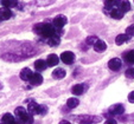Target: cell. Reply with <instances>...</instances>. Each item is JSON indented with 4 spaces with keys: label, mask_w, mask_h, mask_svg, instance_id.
<instances>
[{
    "label": "cell",
    "mask_w": 134,
    "mask_h": 124,
    "mask_svg": "<svg viewBox=\"0 0 134 124\" xmlns=\"http://www.w3.org/2000/svg\"><path fill=\"white\" fill-rule=\"evenodd\" d=\"M35 31L45 38H51L52 35H55V27L51 24H37L35 26Z\"/></svg>",
    "instance_id": "cell-1"
},
{
    "label": "cell",
    "mask_w": 134,
    "mask_h": 124,
    "mask_svg": "<svg viewBox=\"0 0 134 124\" xmlns=\"http://www.w3.org/2000/svg\"><path fill=\"white\" fill-rule=\"evenodd\" d=\"M61 60L64 64H71L75 60V54H74L71 51H65L61 54Z\"/></svg>",
    "instance_id": "cell-2"
},
{
    "label": "cell",
    "mask_w": 134,
    "mask_h": 124,
    "mask_svg": "<svg viewBox=\"0 0 134 124\" xmlns=\"http://www.w3.org/2000/svg\"><path fill=\"white\" fill-rule=\"evenodd\" d=\"M121 66H122V61L119 58H113L108 61V67L111 71H119L121 69Z\"/></svg>",
    "instance_id": "cell-3"
},
{
    "label": "cell",
    "mask_w": 134,
    "mask_h": 124,
    "mask_svg": "<svg viewBox=\"0 0 134 124\" xmlns=\"http://www.w3.org/2000/svg\"><path fill=\"white\" fill-rule=\"evenodd\" d=\"M125 111V108L121 105V104H115V105H111L109 108L108 112L110 115H114V116H119V115H122Z\"/></svg>",
    "instance_id": "cell-4"
},
{
    "label": "cell",
    "mask_w": 134,
    "mask_h": 124,
    "mask_svg": "<svg viewBox=\"0 0 134 124\" xmlns=\"http://www.w3.org/2000/svg\"><path fill=\"white\" fill-rule=\"evenodd\" d=\"M66 23H68V19H66L65 15H57L53 19V26L58 28H62Z\"/></svg>",
    "instance_id": "cell-5"
},
{
    "label": "cell",
    "mask_w": 134,
    "mask_h": 124,
    "mask_svg": "<svg viewBox=\"0 0 134 124\" xmlns=\"http://www.w3.org/2000/svg\"><path fill=\"white\" fill-rule=\"evenodd\" d=\"M29 82L31 83V85L38 86V85H41V84L43 83V77H42L41 73L35 72V73H32V76H31V78H30V80Z\"/></svg>",
    "instance_id": "cell-6"
},
{
    "label": "cell",
    "mask_w": 134,
    "mask_h": 124,
    "mask_svg": "<svg viewBox=\"0 0 134 124\" xmlns=\"http://www.w3.org/2000/svg\"><path fill=\"white\" fill-rule=\"evenodd\" d=\"M118 8H119L122 13H126L131 10V4H129L128 0H119V1H118Z\"/></svg>",
    "instance_id": "cell-7"
},
{
    "label": "cell",
    "mask_w": 134,
    "mask_h": 124,
    "mask_svg": "<svg viewBox=\"0 0 134 124\" xmlns=\"http://www.w3.org/2000/svg\"><path fill=\"white\" fill-rule=\"evenodd\" d=\"M11 17H12V12L10 8H0V20H8Z\"/></svg>",
    "instance_id": "cell-8"
},
{
    "label": "cell",
    "mask_w": 134,
    "mask_h": 124,
    "mask_svg": "<svg viewBox=\"0 0 134 124\" xmlns=\"http://www.w3.org/2000/svg\"><path fill=\"white\" fill-rule=\"evenodd\" d=\"M31 76H32V71H31L29 67H25V69H23V70L20 71V78L23 79L24 82L30 80Z\"/></svg>",
    "instance_id": "cell-9"
},
{
    "label": "cell",
    "mask_w": 134,
    "mask_h": 124,
    "mask_svg": "<svg viewBox=\"0 0 134 124\" xmlns=\"http://www.w3.org/2000/svg\"><path fill=\"white\" fill-rule=\"evenodd\" d=\"M106 48H107V44L101 39H99L94 45V50L96 52H103V51H106Z\"/></svg>",
    "instance_id": "cell-10"
},
{
    "label": "cell",
    "mask_w": 134,
    "mask_h": 124,
    "mask_svg": "<svg viewBox=\"0 0 134 124\" xmlns=\"http://www.w3.org/2000/svg\"><path fill=\"white\" fill-rule=\"evenodd\" d=\"M99 117H94V116H84L80 118V122L84 124H89V123H97L99 122Z\"/></svg>",
    "instance_id": "cell-11"
},
{
    "label": "cell",
    "mask_w": 134,
    "mask_h": 124,
    "mask_svg": "<svg viewBox=\"0 0 134 124\" xmlns=\"http://www.w3.org/2000/svg\"><path fill=\"white\" fill-rule=\"evenodd\" d=\"M65 70L64 69H62V67H58V69H56L55 71L52 72V77L55 79H62V78H64L65 77Z\"/></svg>",
    "instance_id": "cell-12"
},
{
    "label": "cell",
    "mask_w": 134,
    "mask_h": 124,
    "mask_svg": "<svg viewBox=\"0 0 134 124\" xmlns=\"http://www.w3.org/2000/svg\"><path fill=\"white\" fill-rule=\"evenodd\" d=\"M35 67L37 71H44L46 67H48V64H46V60H43V59H38V60L35 61Z\"/></svg>",
    "instance_id": "cell-13"
},
{
    "label": "cell",
    "mask_w": 134,
    "mask_h": 124,
    "mask_svg": "<svg viewBox=\"0 0 134 124\" xmlns=\"http://www.w3.org/2000/svg\"><path fill=\"white\" fill-rule=\"evenodd\" d=\"M38 108H39V105H38L36 102H30V103H29V106H27V112L31 114L32 116L33 115H37L38 114Z\"/></svg>",
    "instance_id": "cell-14"
},
{
    "label": "cell",
    "mask_w": 134,
    "mask_h": 124,
    "mask_svg": "<svg viewBox=\"0 0 134 124\" xmlns=\"http://www.w3.org/2000/svg\"><path fill=\"white\" fill-rule=\"evenodd\" d=\"M58 61H59V59L56 54H50V56L48 57V59H46V64H48V66H56L57 64H58Z\"/></svg>",
    "instance_id": "cell-15"
},
{
    "label": "cell",
    "mask_w": 134,
    "mask_h": 124,
    "mask_svg": "<svg viewBox=\"0 0 134 124\" xmlns=\"http://www.w3.org/2000/svg\"><path fill=\"white\" fill-rule=\"evenodd\" d=\"M110 17L114 18V19L120 20V19H122V17H124V13H122L119 8H114V10L110 11Z\"/></svg>",
    "instance_id": "cell-16"
},
{
    "label": "cell",
    "mask_w": 134,
    "mask_h": 124,
    "mask_svg": "<svg viewBox=\"0 0 134 124\" xmlns=\"http://www.w3.org/2000/svg\"><path fill=\"white\" fill-rule=\"evenodd\" d=\"M14 114H15V116H17L18 118L21 119L26 114H27V111H26V109L25 108H23V106H18L17 109L14 110Z\"/></svg>",
    "instance_id": "cell-17"
},
{
    "label": "cell",
    "mask_w": 134,
    "mask_h": 124,
    "mask_svg": "<svg viewBox=\"0 0 134 124\" xmlns=\"http://www.w3.org/2000/svg\"><path fill=\"white\" fill-rule=\"evenodd\" d=\"M84 92V86L82 84H76V85L72 86V94L74 95H82Z\"/></svg>",
    "instance_id": "cell-18"
},
{
    "label": "cell",
    "mask_w": 134,
    "mask_h": 124,
    "mask_svg": "<svg viewBox=\"0 0 134 124\" xmlns=\"http://www.w3.org/2000/svg\"><path fill=\"white\" fill-rule=\"evenodd\" d=\"M14 122H15L14 117H13L11 114H5L3 116V123L4 124H13Z\"/></svg>",
    "instance_id": "cell-19"
},
{
    "label": "cell",
    "mask_w": 134,
    "mask_h": 124,
    "mask_svg": "<svg viewBox=\"0 0 134 124\" xmlns=\"http://www.w3.org/2000/svg\"><path fill=\"white\" fill-rule=\"evenodd\" d=\"M128 40V35L127 34H119L115 38V43L118 44V45H122L124 43H126V41Z\"/></svg>",
    "instance_id": "cell-20"
},
{
    "label": "cell",
    "mask_w": 134,
    "mask_h": 124,
    "mask_svg": "<svg viewBox=\"0 0 134 124\" xmlns=\"http://www.w3.org/2000/svg\"><path fill=\"white\" fill-rule=\"evenodd\" d=\"M80 102L77 98H69L68 102H66V105H68V108H70V109H74V108H76V106H79Z\"/></svg>",
    "instance_id": "cell-21"
},
{
    "label": "cell",
    "mask_w": 134,
    "mask_h": 124,
    "mask_svg": "<svg viewBox=\"0 0 134 124\" xmlns=\"http://www.w3.org/2000/svg\"><path fill=\"white\" fill-rule=\"evenodd\" d=\"M59 41H61V39H59L58 35H52L51 38H49V45L50 46H57L59 45Z\"/></svg>",
    "instance_id": "cell-22"
},
{
    "label": "cell",
    "mask_w": 134,
    "mask_h": 124,
    "mask_svg": "<svg viewBox=\"0 0 134 124\" xmlns=\"http://www.w3.org/2000/svg\"><path fill=\"white\" fill-rule=\"evenodd\" d=\"M20 121H21V123L23 124H32L33 123V116L27 112V114H26L25 116L20 119Z\"/></svg>",
    "instance_id": "cell-23"
},
{
    "label": "cell",
    "mask_w": 134,
    "mask_h": 124,
    "mask_svg": "<svg viewBox=\"0 0 134 124\" xmlns=\"http://www.w3.org/2000/svg\"><path fill=\"white\" fill-rule=\"evenodd\" d=\"M1 4H3L4 7L10 8L15 5V0H1Z\"/></svg>",
    "instance_id": "cell-24"
},
{
    "label": "cell",
    "mask_w": 134,
    "mask_h": 124,
    "mask_svg": "<svg viewBox=\"0 0 134 124\" xmlns=\"http://www.w3.org/2000/svg\"><path fill=\"white\" fill-rule=\"evenodd\" d=\"M125 58H126V60L128 61V63L134 64V50H131L128 53H126Z\"/></svg>",
    "instance_id": "cell-25"
},
{
    "label": "cell",
    "mask_w": 134,
    "mask_h": 124,
    "mask_svg": "<svg viewBox=\"0 0 134 124\" xmlns=\"http://www.w3.org/2000/svg\"><path fill=\"white\" fill-rule=\"evenodd\" d=\"M97 40H99V38H97L96 35H91V37H88V38H87V44H88V45H93L94 46Z\"/></svg>",
    "instance_id": "cell-26"
},
{
    "label": "cell",
    "mask_w": 134,
    "mask_h": 124,
    "mask_svg": "<svg viewBox=\"0 0 134 124\" xmlns=\"http://www.w3.org/2000/svg\"><path fill=\"white\" fill-rule=\"evenodd\" d=\"M118 1L119 0H104V5L107 7H113V6L118 5Z\"/></svg>",
    "instance_id": "cell-27"
},
{
    "label": "cell",
    "mask_w": 134,
    "mask_h": 124,
    "mask_svg": "<svg viewBox=\"0 0 134 124\" xmlns=\"http://www.w3.org/2000/svg\"><path fill=\"white\" fill-rule=\"evenodd\" d=\"M46 112H48V108H46L45 105H39V108H38V114L39 115H45Z\"/></svg>",
    "instance_id": "cell-28"
},
{
    "label": "cell",
    "mask_w": 134,
    "mask_h": 124,
    "mask_svg": "<svg viewBox=\"0 0 134 124\" xmlns=\"http://www.w3.org/2000/svg\"><path fill=\"white\" fill-rule=\"evenodd\" d=\"M126 34L127 35H131V37H134V25H131V26H128V27H127Z\"/></svg>",
    "instance_id": "cell-29"
},
{
    "label": "cell",
    "mask_w": 134,
    "mask_h": 124,
    "mask_svg": "<svg viewBox=\"0 0 134 124\" xmlns=\"http://www.w3.org/2000/svg\"><path fill=\"white\" fill-rule=\"evenodd\" d=\"M126 77L128 78H134V69H128L126 71Z\"/></svg>",
    "instance_id": "cell-30"
},
{
    "label": "cell",
    "mask_w": 134,
    "mask_h": 124,
    "mask_svg": "<svg viewBox=\"0 0 134 124\" xmlns=\"http://www.w3.org/2000/svg\"><path fill=\"white\" fill-rule=\"evenodd\" d=\"M128 101L131 102V103H134V91H132L131 94L128 95Z\"/></svg>",
    "instance_id": "cell-31"
},
{
    "label": "cell",
    "mask_w": 134,
    "mask_h": 124,
    "mask_svg": "<svg viewBox=\"0 0 134 124\" xmlns=\"http://www.w3.org/2000/svg\"><path fill=\"white\" fill-rule=\"evenodd\" d=\"M104 124H116V121L113 119V118H109V119H107V121L104 122Z\"/></svg>",
    "instance_id": "cell-32"
},
{
    "label": "cell",
    "mask_w": 134,
    "mask_h": 124,
    "mask_svg": "<svg viewBox=\"0 0 134 124\" xmlns=\"http://www.w3.org/2000/svg\"><path fill=\"white\" fill-rule=\"evenodd\" d=\"M59 124H71L69 121H62V122H59Z\"/></svg>",
    "instance_id": "cell-33"
},
{
    "label": "cell",
    "mask_w": 134,
    "mask_h": 124,
    "mask_svg": "<svg viewBox=\"0 0 134 124\" xmlns=\"http://www.w3.org/2000/svg\"><path fill=\"white\" fill-rule=\"evenodd\" d=\"M13 124H20V122H17V121H15V122H14V123H13Z\"/></svg>",
    "instance_id": "cell-34"
},
{
    "label": "cell",
    "mask_w": 134,
    "mask_h": 124,
    "mask_svg": "<svg viewBox=\"0 0 134 124\" xmlns=\"http://www.w3.org/2000/svg\"><path fill=\"white\" fill-rule=\"evenodd\" d=\"M1 89H3V85H1V83H0V90H1Z\"/></svg>",
    "instance_id": "cell-35"
},
{
    "label": "cell",
    "mask_w": 134,
    "mask_h": 124,
    "mask_svg": "<svg viewBox=\"0 0 134 124\" xmlns=\"http://www.w3.org/2000/svg\"><path fill=\"white\" fill-rule=\"evenodd\" d=\"M0 124H4V123H0Z\"/></svg>",
    "instance_id": "cell-36"
},
{
    "label": "cell",
    "mask_w": 134,
    "mask_h": 124,
    "mask_svg": "<svg viewBox=\"0 0 134 124\" xmlns=\"http://www.w3.org/2000/svg\"><path fill=\"white\" fill-rule=\"evenodd\" d=\"M15 1H17V0H15Z\"/></svg>",
    "instance_id": "cell-37"
}]
</instances>
